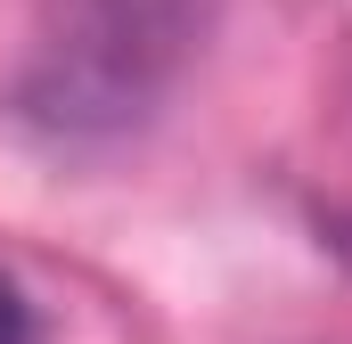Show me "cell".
Wrapping results in <instances>:
<instances>
[{
  "label": "cell",
  "mask_w": 352,
  "mask_h": 344,
  "mask_svg": "<svg viewBox=\"0 0 352 344\" xmlns=\"http://www.w3.org/2000/svg\"><path fill=\"white\" fill-rule=\"evenodd\" d=\"M205 25L213 0H50L25 74V115L66 140L123 131L180 83Z\"/></svg>",
  "instance_id": "cell-1"
},
{
  "label": "cell",
  "mask_w": 352,
  "mask_h": 344,
  "mask_svg": "<svg viewBox=\"0 0 352 344\" xmlns=\"http://www.w3.org/2000/svg\"><path fill=\"white\" fill-rule=\"evenodd\" d=\"M0 344H41V320H33L16 279H0Z\"/></svg>",
  "instance_id": "cell-2"
}]
</instances>
